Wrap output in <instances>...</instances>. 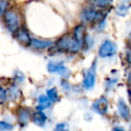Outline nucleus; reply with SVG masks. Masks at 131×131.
I'll return each instance as SVG.
<instances>
[{"label": "nucleus", "instance_id": "obj_15", "mask_svg": "<svg viewBox=\"0 0 131 131\" xmlns=\"http://www.w3.org/2000/svg\"><path fill=\"white\" fill-rule=\"evenodd\" d=\"M129 6H127L126 4H120L117 6L116 8V13L117 15H118L119 16H126L127 14L128 13Z\"/></svg>", "mask_w": 131, "mask_h": 131}, {"label": "nucleus", "instance_id": "obj_18", "mask_svg": "<svg viewBox=\"0 0 131 131\" xmlns=\"http://www.w3.org/2000/svg\"><path fill=\"white\" fill-rule=\"evenodd\" d=\"M54 131H70L69 128V125L66 122H62L59 123L55 127Z\"/></svg>", "mask_w": 131, "mask_h": 131}, {"label": "nucleus", "instance_id": "obj_19", "mask_svg": "<svg viewBox=\"0 0 131 131\" xmlns=\"http://www.w3.org/2000/svg\"><path fill=\"white\" fill-rule=\"evenodd\" d=\"M14 126L8 122L0 121V131H10L12 130Z\"/></svg>", "mask_w": 131, "mask_h": 131}, {"label": "nucleus", "instance_id": "obj_14", "mask_svg": "<svg viewBox=\"0 0 131 131\" xmlns=\"http://www.w3.org/2000/svg\"><path fill=\"white\" fill-rule=\"evenodd\" d=\"M30 116H31V113H30V111L25 109H21L20 111H19L18 114V118H19V122L20 124H26V122L28 121Z\"/></svg>", "mask_w": 131, "mask_h": 131}, {"label": "nucleus", "instance_id": "obj_24", "mask_svg": "<svg viewBox=\"0 0 131 131\" xmlns=\"http://www.w3.org/2000/svg\"><path fill=\"white\" fill-rule=\"evenodd\" d=\"M112 131H125V129L122 128V127H116L112 129Z\"/></svg>", "mask_w": 131, "mask_h": 131}, {"label": "nucleus", "instance_id": "obj_2", "mask_svg": "<svg viewBox=\"0 0 131 131\" xmlns=\"http://www.w3.org/2000/svg\"><path fill=\"white\" fill-rule=\"evenodd\" d=\"M4 22L6 27L11 32H15L20 27L19 15L13 10H6L4 13Z\"/></svg>", "mask_w": 131, "mask_h": 131}, {"label": "nucleus", "instance_id": "obj_9", "mask_svg": "<svg viewBox=\"0 0 131 131\" xmlns=\"http://www.w3.org/2000/svg\"><path fill=\"white\" fill-rule=\"evenodd\" d=\"M74 38L81 44L83 45V43L85 40V28L83 24L77 25L74 30Z\"/></svg>", "mask_w": 131, "mask_h": 131}, {"label": "nucleus", "instance_id": "obj_10", "mask_svg": "<svg viewBox=\"0 0 131 131\" xmlns=\"http://www.w3.org/2000/svg\"><path fill=\"white\" fill-rule=\"evenodd\" d=\"M32 121L35 125L39 126V127H43L45 125L46 121H47V116L42 112L41 111H38L31 116Z\"/></svg>", "mask_w": 131, "mask_h": 131}, {"label": "nucleus", "instance_id": "obj_28", "mask_svg": "<svg viewBox=\"0 0 131 131\" xmlns=\"http://www.w3.org/2000/svg\"><path fill=\"white\" fill-rule=\"evenodd\" d=\"M124 1H127V0H124Z\"/></svg>", "mask_w": 131, "mask_h": 131}, {"label": "nucleus", "instance_id": "obj_23", "mask_svg": "<svg viewBox=\"0 0 131 131\" xmlns=\"http://www.w3.org/2000/svg\"><path fill=\"white\" fill-rule=\"evenodd\" d=\"M126 59H127V63L131 65V49L129 51H127V55H126Z\"/></svg>", "mask_w": 131, "mask_h": 131}, {"label": "nucleus", "instance_id": "obj_20", "mask_svg": "<svg viewBox=\"0 0 131 131\" xmlns=\"http://www.w3.org/2000/svg\"><path fill=\"white\" fill-rule=\"evenodd\" d=\"M19 94H20V92H19L18 88L12 87V88H10V89H9V93H8L7 95H9L12 99H15V98H17V97L19 96Z\"/></svg>", "mask_w": 131, "mask_h": 131}, {"label": "nucleus", "instance_id": "obj_25", "mask_svg": "<svg viewBox=\"0 0 131 131\" xmlns=\"http://www.w3.org/2000/svg\"><path fill=\"white\" fill-rule=\"evenodd\" d=\"M127 82H128L129 84H131V71L129 72L128 75H127Z\"/></svg>", "mask_w": 131, "mask_h": 131}, {"label": "nucleus", "instance_id": "obj_21", "mask_svg": "<svg viewBox=\"0 0 131 131\" xmlns=\"http://www.w3.org/2000/svg\"><path fill=\"white\" fill-rule=\"evenodd\" d=\"M6 99H7V92L4 88L0 87V104L6 102Z\"/></svg>", "mask_w": 131, "mask_h": 131}, {"label": "nucleus", "instance_id": "obj_22", "mask_svg": "<svg viewBox=\"0 0 131 131\" xmlns=\"http://www.w3.org/2000/svg\"><path fill=\"white\" fill-rule=\"evenodd\" d=\"M8 7V0H0V12L5 13Z\"/></svg>", "mask_w": 131, "mask_h": 131}, {"label": "nucleus", "instance_id": "obj_27", "mask_svg": "<svg viewBox=\"0 0 131 131\" xmlns=\"http://www.w3.org/2000/svg\"><path fill=\"white\" fill-rule=\"evenodd\" d=\"M128 40H129V44H130V46H131V31H130V33H129V36H128Z\"/></svg>", "mask_w": 131, "mask_h": 131}, {"label": "nucleus", "instance_id": "obj_4", "mask_svg": "<svg viewBox=\"0 0 131 131\" xmlns=\"http://www.w3.org/2000/svg\"><path fill=\"white\" fill-rule=\"evenodd\" d=\"M102 17V14L98 10L93 8H86L81 14V18L84 22L93 23L96 21H100Z\"/></svg>", "mask_w": 131, "mask_h": 131}, {"label": "nucleus", "instance_id": "obj_26", "mask_svg": "<svg viewBox=\"0 0 131 131\" xmlns=\"http://www.w3.org/2000/svg\"><path fill=\"white\" fill-rule=\"evenodd\" d=\"M128 95H129V99H130V101H131V87L129 88V90H128Z\"/></svg>", "mask_w": 131, "mask_h": 131}, {"label": "nucleus", "instance_id": "obj_13", "mask_svg": "<svg viewBox=\"0 0 131 131\" xmlns=\"http://www.w3.org/2000/svg\"><path fill=\"white\" fill-rule=\"evenodd\" d=\"M51 101L50 99L46 95H40L39 97V111H42V110L46 109V108L50 107L51 105Z\"/></svg>", "mask_w": 131, "mask_h": 131}, {"label": "nucleus", "instance_id": "obj_5", "mask_svg": "<svg viewBox=\"0 0 131 131\" xmlns=\"http://www.w3.org/2000/svg\"><path fill=\"white\" fill-rule=\"evenodd\" d=\"M108 108H109V102L107 98L103 96L97 99L93 104V111L101 115H105L108 111Z\"/></svg>", "mask_w": 131, "mask_h": 131}, {"label": "nucleus", "instance_id": "obj_17", "mask_svg": "<svg viewBox=\"0 0 131 131\" xmlns=\"http://www.w3.org/2000/svg\"><path fill=\"white\" fill-rule=\"evenodd\" d=\"M91 3L99 8H105L109 6L111 1L110 0H91Z\"/></svg>", "mask_w": 131, "mask_h": 131}, {"label": "nucleus", "instance_id": "obj_8", "mask_svg": "<svg viewBox=\"0 0 131 131\" xmlns=\"http://www.w3.org/2000/svg\"><path fill=\"white\" fill-rule=\"evenodd\" d=\"M95 71L94 69L91 68L84 74V87L86 90H90L94 86L95 84Z\"/></svg>", "mask_w": 131, "mask_h": 131}, {"label": "nucleus", "instance_id": "obj_7", "mask_svg": "<svg viewBox=\"0 0 131 131\" xmlns=\"http://www.w3.org/2000/svg\"><path fill=\"white\" fill-rule=\"evenodd\" d=\"M118 111L120 117L126 121H128L131 118V112L130 109L127 106V104L124 102L122 99H119L118 102Z\"/></svg>", "mask_w": 131, "mask_h": 131}, {"label": "nucleus", "instance_id": "obj_12", "mask_svg": "<svg viewBox=\"0 0 131 131\" xmlns=\"http://www.w3.org/2000/svg\"><path fill=\"white\" fill-rule=\"evenodd\" d=\"M48 70L50 73H58L60 75H65V73H68V70L65 68L62 64H56V63H49L48 65Z\"/></svg>", "mask_w": 131, "mask_h": 131}, {"label": "nucleus", "instance_id": "obj_16", "mask_svg": "<svg viewBox=\"0 0 131 131\" xmlns=\"http://www.w3.org/2000/svg\"><path fill=\"white\" fill-rule=\"evenodd\" d=\"M47 93H48V97L50 99V101L52 102H56L58 101H59V97H58V91H57L56 88H51V89L48 90Z\"/></svg>", "mask_w": 131, "mask_h": 131}, {"label": "nucleus", "instance_id": "obj_11", "mask_svg": "<svg viewBox=\"0 0 131 131\" xmlns=\"http://www.w3.org/2000/svg\"><path fill=\"white\" fill-rule=\"evenodd\" d=\"M53 41L45 40H39V39H32L31 40V45L36 49H45L47 48L52 46Z\"/></svg>", "mask_w": 131, "mask_h": 131}, {"label": "nucleus", "instance_id": "obj_1", "mask_svg": "<svg viewBox=\"0 0 131 131\" xmlns=\"http://www.w3.org/2000/svg\"><path fill=\"white\" fill-rule=\"evenodd\" d=\"M56 46L59 50L63 52L75 53L79 51L82 45L74 37L70 35H65L58 40Z\"/></svg>", "mask_w": 131, "mask_h": 131}, {"label": "nucleus", "instance_id": "obj_3", "mask_svg": "<svg viewBox=\"0 0 131 131\" xmlns=\"http://www.w3.org/2000/svg\"><path fill=\"white\" fill-rule=\"evenodd\" d=\"M116 45L111 40H106L101 45L99 49V55L101 58H110L116 53Z\"/></svg>", "mask_w": 131, "mask_h": 131}, {"label": "nucleus", "instance_id": "obj_6", "mask_svg": "<svg viewBox=\"0 0 131 131\" xmlns=\"http://www.w3.org/2000/svg\"><path fill=\"white\" fill-rule=\"evenodd\" d=\"M15 39L18 40L20 44L24 46H31V40L32 39L30 36V33L28 31L24 28H19L15 31Z\"/></svg>", "mask_w": 131, "mask_h": 131}]
</instances>
